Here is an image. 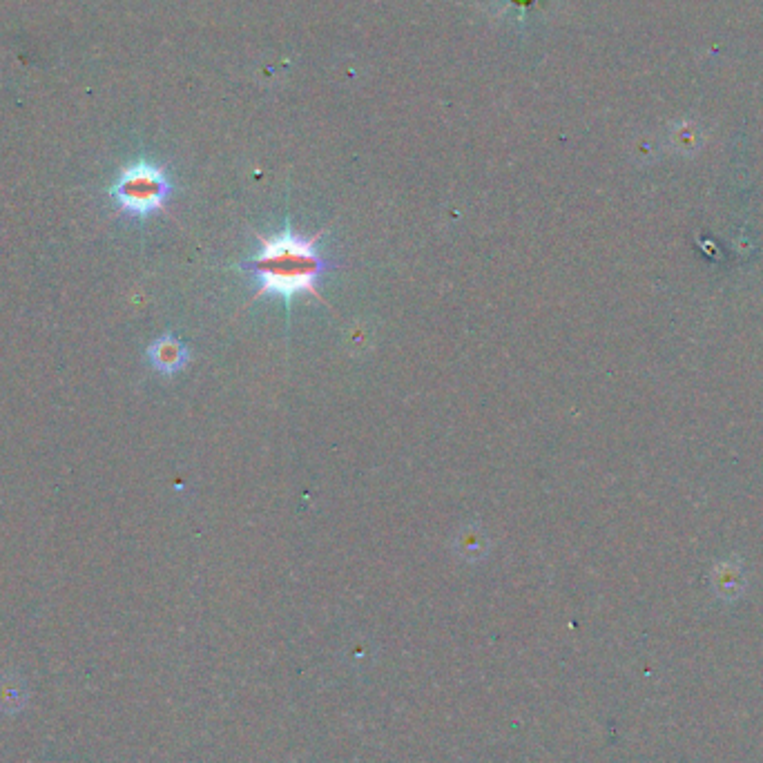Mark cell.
I'll return each mask as SVG.
<instances>
[{
	"instance_id": "6da1fadb",
	"label": "cell",
	"mask_w": 763,
	"mask_h": 763,
	"mask_svg": "<svg viewBox=\"0 0 763 763\" xmlns=\"http://www.w3.org/2000/svg\"><path fill=\"white\" fill-rule=\"evenodd\" d=\"M262 250L248 262L239 264L241 270L255 279L257 297L277 295L286 306H291L297 295H315L317 282L324 270L333 268L317 250V237L297 235L291 226H286L275 237L259 235Z\"/></svg>"
},
{
	"instance_id": "7a4b0ae2",
	"label": "cell",
	"mask_w": 763,
	"mask_h": 763,
	"mask_svg": "<svg viewBox=\"0 0 763 763\" xmlns=\"http://www.w3.org/2000/svg\"><path fill=\"white\" fill-rule=\"evenodd\" d=\"M172 195V181L166 170L150 161H134L114 179L110 197L123 215L146 219L159 212Z\"/></svg>"
},
{
	"instance_id": "3957f363",
	"label": "cell",
	"mask_w": 763,
	"mask_h": 763,
	"mask_svg": "<svg viewBox=\"0 0 763 763\" xmlns=\"http://www.w3.org/2000/svg\"><path fill=\"white\" fill-rule=\"evenodd\" d=\"M148 360L154 366V371H159L163 375H175L181 369H186L190 353L186 349V344L177 340L172 333H166L150 344Z\"/></svg>"
}]
</instances>
